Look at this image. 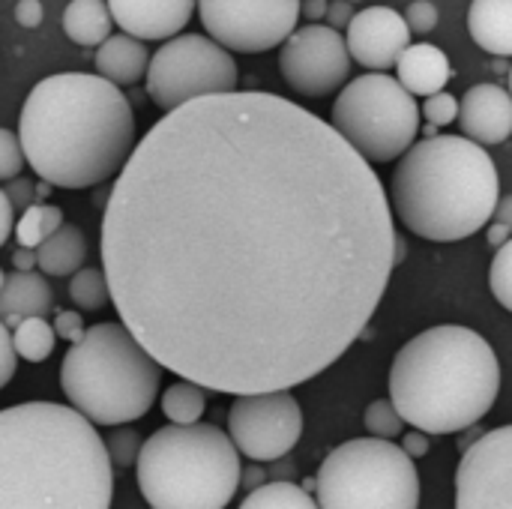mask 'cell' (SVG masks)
<instances>
[{
    "label": "cell",
    "mask_w": 512,
    "mask_h": 509,
    "mask_svg": "<svg viewBox=\"0 0 512 509\" xmlns=\"http://www.w3.org/2000/svg\"><path fill=\"white\" fill-rule=\"evenodd\" d=\"M150 509H225L243 483L240 450L210 423L156 429L135 465Z\"/></svg>",
    "instance_id": "cell-7"
},
{
    "label": "cell",
    "mask_w": 512,
    "mask_h": 509,
    "mask_svg": "<svg viewBox=\"0 0 512 509\" xmlns=\"http://www.w3.org/2000/svg\"><path fill=\"white\" fill-rule=\"evenodd\" d=\"M15 225H18L15 207H12V201L0 192V246H3L9 237H15Z\"/></svg>",
    "instance_id": "cell-40"
},
{
    "label": "cell",
    "mask_w": 512,
    "mask_h": 509,
    "mask_svg": "<svg viewBox=\"0 0 512 509\" xmlns=\"http://www.w3.org/2000/svg\"><path fill=\"white\" fill-rule=\"evenodd\" d=\"M501 393L495 348L471 327L438 324L408 339L390 366V399L408 426L459 435L477 426Z\"/></svg>",
    "instance_id": "cell-4"
},
{
    "label": "cell",
    "mask_w": 512,
    "mask_h": 509,
    "mask_svg": "<svg viewBox=\"0 0 512 509\" xmlns=\"http://www.w3.org/2000/svg\"><path fill=\"white\" fill-rule=\"evenodd\" d=\"M405 18H408L411 33L426 36V33H432V30L438 27V6H435L432 0H414V3L408 6Z\"/></svg>",
    "instance_id": "cell-34"
},
{
    "label": "cell",
    "mask_w": 512,
    "mask_h": 509,
    "mask_svg": "<svg viewBox=\"0 0 512 509\" xmlns=\"http://www.w3.org/2000/svg\"><path fill=\"white\" fill-rule=\"evenodd\" d=\"M348 39L330 24L297 27L294 36L279 48V72L285 84L300 96H330L351 78Z\"/></svg>",
    "instance_id": "cell-13"
},
{
    "label": "cell",
    "mask_w": 512,
    "mask_h": 509,
    "mask_svg": "<svg viewBox=\"0 0 512 509\" xmlns=\"http://www.w3.org/2000/svg\"><path fill=\"white\" fill-rule=\"evenodd\" d=\"M512 240V231L507 225H501V222H495V225H489V246L498 252V249H504L507 243Z\"/></svg>",
    "instance_id": "cell-44"
},
{
    "label": "cell",
    "mask_w": 512,
    "mask_h": 509,
    "mask_svg": "<svg viewBox=\"0 0 512 509\" xmlns=\"http://www.w3.org/2000/svg\"><path fill=\"white\" fill-rule=\"evenodd\" d=\"M114 459L72 405L24 402L0 414V509H111Z\"/></svg>",
    "instance_id": "cell-3"
},
{
    "label": "cell",
    "mask_w": 512,
    "mask_h": 509,
    "mask_svg": "<svg viewBox=\"0 0 512 509\" xmlns=\"http://www.w3.org/2000/svg\"><path fill=\"white\" fill-rule=\"evenodd\" d=\"M162 366L126 324H96L60 363V387L69 405L93 426L141 420L159 393Z\"/></svg>",
    "instance_id": "cell-6"
},
{
    "label": "cell",
    "mask_w": 512,
    "mask_h": 509,
    "mask_svg": "<svg viewBox=\"0 0 512 509\" xmlns=\"http://www.w3.org/2000/svg\"><path fill=\"white\" fill-rule=\"evenodd\" d=\"M345 39H348L351 57L360 66L372 72H387L411 48V27H408V18L390 6H369L354 15Z\"/></svg>",
    "instance_id": "cell-15"
},
{
    "label": "cell",
    "mask_w": 512,
    "mask_h": 509,
    "mask_svg": "<svg viewBox=\"0 0 512 509\" xmlns=\"http://www.w3.org/2000/svg\"><path fill=\"white\" fill-rule=\"evenodd\" d=\"M18 138L36 177L63 189L105 183L138 147L129 99L90 72H57L33 84L18 114Z\"/></svg>",
    "instance_id": "cell-2"
},
{
    "label": "cell",
    "mask_w": 512,
    "mask_h": 509,
    "mask_svg": "<svg viewBox=\"0 0 512 509\" xmlns=\"http://www.w3.org/2000/svg\"><path fill=\"white\" fill-rule=\"evenodd\" d=\"M405 255H408V249H405V240L399 237V243H396V264H402V261H405Z\"/></svg>",
    "instance_id": "cell-48"
},
{
    "label": "cell",
    "mask_w": 512,
    "mask_h": 509,
    "mask_svg": "<svg viewBox=\"0 0 512 509\" xmlns=\"http://www.w3.org/2000/svg\"><path fill=\"white\" fill-rule=\"evenodd\" d=\"M33 267H39V258H36V249H15L12 252V270H21V273H30Z\"/></svg>",
    "instance_id": "cell-42"
},
{
    "label": "cell",
    "mask_w": 512,
    "mask_h": 509,
    "mask_svg": "<svg viewBox=\"0 0 512 509\" xmlns=\"http://www.w3.org/2000/svg\"><path fill=\"white\" fill-rule=\"evenodd\" d=\"M3 195L12 201V207L15 210H27V207H33L36 204V186L27 180V177H15V180H9L6 186H3Z\"/></svg>",
    "instance_id": "cell-37"
},
{
    "label": "cell",
    "mask_w": 512,
    "mask_h": 509,
    "mask_svg": "<svg viewBox=\"0 0 512 509\" xmlns=\"http://www.w3.org/2000/svg\"><path fill=\"white\" fill-rule=\"evenodd\" d=\"M330 12V0H303V15L309 18V24H318L321 18H327Z\"/></svg>",
    "instance_id": "cell-43"
},
{
    "label": "cell",
    "mask_w": 512,
    "mask_h": 509,
    "mask_svg": "<svg viewBox=\"0 0 512 509\" xmlns=\"http://www.w3.org/2000/svg\"><path fill=\"white\" fill-rule=\"evenodd\" d=\"M462 135L477 144H501L512 135V93L498 84H474L462 99Z\"/></svg>",
    "instance_id": "cell-17"
},
{
    "label": "cell",
    "mask_w": 512,
    "mask_h": 509,
    "mask_svg": "<svg viewBox=\"0 0 512 509\" xmlns=\"http://www.w3.org/2000/svg\"><path fill=\"white\" fill-rule=\"evenodd\" d=\"M54 309V291L45 276L9 270L3 273L0 291V315L9 330H15L24 318H45Z\"/></svg>",
    "instance_id": "cell-18"
},
{
    "label": "cell",
    "mask_w": 512,
    "mask_h": 509,
    "mask_svg": "<svg viewBox=\"0 0 512 509\" xmlns=\"http://www.w3.org/2000/svg\"><path fill=\"white\" fill-rule=\"evenodd\" d=\"M510 93H512V66H510Z\"/></svg>",
    "instance_id": "cell-49"
},
{
    "label": "cell",
    "mask_w": 512,
    "mask_h": 509,
    "mask_svg": "<svg viewBox=\"0 0 512 509\" xmlns=\"http://www.w3.org/2000/svg\"><path fill=\"white\" fill-rule=\"evenodd\" d=\"M315 501L321 509H420V474L393 441L354 438L321 462Z\"/></svg>",
    "instance_id": "cell-8"
},
{
    "label": "cell",
    "mask_w": 512,
    "mask_h": 509,
    "mask_svg": "<svg viewBox=\"0 0 512 509\" xmlns=\"http://www.w3.org/2000/svg\"><path fill=\"white\" fill-rule=\"evenodd\" d=\"M240 509H321L318 501H312L306 486H297L291 480H276L267 483L255 492L246 495Z\"/></svg>",
    "instance_id": "cell-26"
},
{
    "label": "cell",
    "mask_w": 512,
    "mask_h": 509,
    "mask_svg": "<svg viewBox=\"0 0 512 509\" xmlns=\"http://www.w3.org/2000/svg\"><path fill=\"white\" fill-rule=\"evenodd\" d=\"M396 243L372 162L264 90L156 120L102 213L120 324L162 369L228 396L327 372L381 306Z\"/></svg>",
    "instance_id": "cell-1"
},
{
    "label": "cell",
    "mask_w": 512,
    "mask_h": 509,
    "mask_svg": "<svg viewBox=\"0 0 512 509\" xmlns=\"http://www.w3.org/2000/svg\"><path fill=\"white\" fill-rule=\"evenodd\" d=\"M36 258L45 276H75L87 261V237L78 225H63L36 249Z\"/></svg>",
    "instance_id": "cell-23"
},
{
    "label": "cell",
    "mask_w": 512,
    "mask_h": 509,
    "mask_svg": "<svg viewBox=\"0 0 512 509\" xmlns=\"http://www.w3.org/2000/svg\"><path fill=\"white\" fill-rule=\"evenodd\" d=\"M12 339H15V348H18L21 360L42 363V360L51 357L54 342H57V333H54V324H48L45 318H24L12 330Z\"/></svg>",
    "instance_id": "cell-27"
},
{
    "label": "cell",
    "mask_w": 512,
    "mask_h": 509,
    "mask_svg": "<svg viewBox=\"0 0 512 509\" xmlns=\"http://www.w3.org/2000/svg\"><path fill=\"white\" fill-rule=\"evenodd\" d=\"M459 111H462V102H456L453 93H435L423 102V117L429 120V126H450L459 120Z\"/></svg>",
    "instance_id": "cell-33"
},
{
    "label": "cell",
    "mask_w": 512,
    "mask_h": 509,
    "mask_svg": "<svg viewBox=\"0 0 512 509\" xmlns=\"http://www.w3.org/2000/svg\"><path fill=\"white\" fill-rule=\"evenodd\" d=\"M351 3H357V0H351Z\"/></svg>",
    "instance_id": "cell-50"
},
{
    "label": "cell",
    "mask_w": 512,
    "mask_h": 509,
    "mask_svg": "<svg viewBox=\"0 0 512 509\" xmlns=\"http://www.w3.org/2000/svg\"><path fill=\"white\" fill-rule=\"evenodd\" d=\"M402 450H405L411 459H423V456L429 453V435H426V432H420V429L408 432V435H405V441H402Z\"/></svg>",
    "instance_id": "cell-41"
},
{
    "label": "cell",
    "mask_w": 512,
    "mask_h": 509,
    "mask_svg": "<svg viewBox=\"0 0 512 509\" xmlns=\"http://www.w3.org/2000/svg\"><path fill=\"white\" fill-rule=\"evenodd\" d=\"M336 132L372 165L402 159L420 132V105L399 78L366 72L351 78L333 102Z\"/></svg>",
    "instance_id": "cell-9"
},
{
    "label": "cell",
    "mask_w": 512,
    "mask_h": 509,
    "mask_svg": "<svg viewBox=\"0 0 512 509\" xmlns=\"http://www.w3.org/2000/svg\"><path fill=\"white\" fill-rule=\"evenodd\" d=\"M207 408V396L204 387L192 384V381H177L162 393V414L171 426H195L201 423Z\"/></svg>",
    "instance_id": "cell-24"
},
{
    "label": "cell",
    "mask_w": 512,
    "mask_h": 509,
    "mask_svg": "<svg viewBox=\"0 0 512 509\" xmlns=\"http://www.w3.org/2000/svg\"><path fill=\"white\" fill-rule=\"evenodd\" d=\"M243 486L249 489V492H255V489H261V486H267V471L264 468H258V462L243 474Z\"/></svg>",
    "instance_id": "cell-45"
},
{
    "label": "cell",
    "mask_w": 512,
    "mask_h": 509,
    "mask_svg": "<svg viewBox=\"0 0 512 509\" xmlns=\"http://www.w3.org/2000/svg\"><path fill=\"white\" fill-rule=\"evenodd\" d=\"M69 300L87 312L105 309L111 303V285H108L105 270H93V267L78 270L69 282Z\"/></svg>",
    "instance_id": "cell-28"
},
{
    "label": "cell",
    "mask_w": 512,
    "mask_h": 509,
    "mask_svg": "<svg viewBox=\"0 0 512 509\" xmlns=\"http://www.w3.org/2000/svg\"><path fill=\"white\" fill-rule=\"evenodd\" d=\"M495 222L507 225L512 231V195H504L501 204H498V213H495Z\"/></svg>",
    "instance_id": "cell-46"
},
{
    "label": "cell",
    "mask_w": 512,
    "mask_h": 509,
    "mask_svg": "<svg viewBox=\"0 0 512 509\" xmlns=\"http://www.w3.org/2000/svg\"><path fill=\"white\" fill-rule=\"evenodd\" d=\"M108 0H69L63 9V33L75 45H105L114 33Z\"/></svg>",
    "instance_id": "cell-22"
},
{
    "label": "cell",
    "mask_w": 512,
    "mask_h": 509,
    "mask_svg": "<svg viewBox=\"0 0 512 509\" xmlns=\"http://www.w3.org/2000/svg\"><path fill=\"white\" fill-rule=\"evenodd\" d=\"M396 78L402 81L408 93L429 99L435 93H444L447 81L453 78V66H450V57L438 45L417 42L399 57Z\"/></svg>",
    "instance_id": "cell-19"
},
{
    "label": "cell",
    "mask_w": 512,
    "mask_h": 509,
    "mask_svg": "<svg viewBox=\"0 0 512 509\" xmlns=\"http://www.w3.org/2000/svg\"><path fill=\"white\" fill-rule=\"evenodd\" d=\"M108 6L123 33L141 42H168L189 24L198 0H108Z\"/></svg>",
    "instance_id": "cell-16"
},
{
    "label": "cell",
    "mask_w": 512,
    "mask_h": 509,
    "mask_svg": "<svg viewBox=\"0 0 512 509\" xmlns=\"http://www.w3.org/2000/svg\"><path fill=\"white\" fill-rule=\"evenodd\" d=\"M489 285H492V294L495 300L512 312V240L495 252V261L489 267Z\"/></svg>",
    "instance_id": "cell-30"
},
{
    "label": "cell",
    "mask_w": 512,
    "mask_h": 509,
    "mask_svg": "<svg viewBox=\"0 0 512 509\" xmlns=\"http://www.w3.org/2000/svg\"><path fill=\"white\" fill-rule=\"evenodd\" d=\"M27 156L21 150V138L12 129H0V180H15L24 168Z\"/></svg>",
    "instance_id": "cell-31"
},
{
    "label": "cell",
    "mask_w": 512,
    "mask_h": 509,
    "mask_svg": "<svg viewBox=\"0 0 512 509\" xmlns=\"http://www.w3.org/2000/svg\"><path fill=\"white\" fill-rule=\"evenodd\" d=\"M237 63L234 54L210 36L180 33L168 39L150 60L147 69V96L156 108L177 111L195 99L222 96L237 90Z\"/></svg>",
    "instance_id": "cell-10"
},
{
    "label": "cell",
    "mask_w": 512,
    "mask_h": 509,
    "mask_svg": "<svg viewBox=\"0 0 512 509\" xmlns=\"http://www.w3.org/2000/svg\"><path fill=\"white\" fill-rule=\"evenodd\" d=\"M48 195H51V183H48V180L36 183V204H39L42 198H48Z\"/></svg>",
    "instance_id": "cell-47"
},
{
    "label": "cell",
    "mask_w": 512,
    "mask_h": 509,
    "mask_svg": "<svg viewBox=\"0 0 512 509\" xmlns=\"http://www.w3.org/2000/svg\"><path fill=\"white\" fill-rule=\"evenodd\" d=\"M228 435L249 462H279L303 435L300 402L291 390L237 396L228 411Z\"/></svg>",
    "instance_id": "cell-12"
},
{
    "label": "cell",
    "mask_w": 512,
    "mask_h": 509,
    "mask_svg": "<svg viewBox=\"0 0 512 509\" xmlns=\"http://www.w3.org/2000/svg\"><path fill=\"white\" fill-rule=\"evenodd\" d=\"M354 3L351 0H330V12H327V21H330V27H336V30H348L351 27V21H354Z\"/></svg>",
    "instance_id": "cell-39"
},
{
    "label": "cell",
    "mask_w": 512,
    "mask_h": 509,
    "mask_svg": "<svg viewBox=\"0 0 512 509\" xmlns=\"http://www.w3.org/2000/svg\"><path fill=\"white\" fill-rule=\"evenodd\" d=\"M363 423H366V429H369L372 438H384V441H393L405 429V417L399 414V408L393 405V399H375L366 408Z\"/></svg>",
    "instance_id": "cell-29"
},
{
    "label": "cell",
    "mask_w": 512,
    "mask_h": 509,
    "mask_svg": "<svg viewBox=\"0 0 512 509\" xmlns=\"http://www.w3.org/2000/svg\"><path fill=\"white\" fill-rule=\"evenodd\" d=\"M150 54L147 45L129 33H114L105 45L96 48V75L108 78L117 87H129L138 84L141 78H147L150 69Z\"/></svg>",
    "instance_id": "cell-20"
},
{
    "label": "cell",
    "mask_w": 512,
    "mask_h": 509,
    "mask_svg": "<svg viewBox=\"0 0 512 509\" xmlns=\"http://www.w3.org/2000/svg\"><path fill=\"white\" fill-rule=\"evenodd\" d=\"M210 39L240 54L282 48L303 15V0H198Z\"/></svg>",
    "instance_id": "cell-11"
},
{
    "label": "cell",
    "mask_w": 512,
    "mask_h": 509,
    "mask_svg": "<svg viewBox=\"0 0 512 509\" xmlns=\"http://www.w3.org/2000/svg\"><path fill=\"white\" fill-rule=\"evenodd\" d=\"M393 213L423 240L456 243L489 225L501 204L498 168L465 135L417 141L390 177Z\"/></svg>",
    "instance_id": "cell-5"
},
{
    "label": "cell",
    "mask_w": 512,
    "mask_h": 509,
    "mask_svg": "<svg viewBox=\"0 0 512 509\" xmlns=\"http://www.w3.org/2000/svg\"><path fill=\"white\" fill-rule=\"evenodd\" d=\"M0 360H3V369H0V387H6L15 375V366L21 360L18 348H15V339H12V330L3 324L0 327Z\"/></svg>",
    "instance_id": "cell-36"
},
{
    "label": "cell",
    "mask_w": 512,
    "mask_h": 509,
    "mask_svg": "<svg viewBox=\"0 0 512 509\" xmlns=\"http://www.w3.org/2000/svg\"><path fill=\"white\" fill-rule=\"evenodd\" d=\"M105 444H108V453H111L114 465H120V468L138 465V456H141V447H144L141 438H138V432H132V429H114V435Z\"/></svg>",
    "instance_id": "cell-32"
},
{
    "label": "cell",
    "mask_w": 512,
    "mask_h": 509,
    "mask_svg": "<svg viewBox=\"0 0 512 509\" xmlns=\"http://www.w3.org/2000/svg\"><path fill=\"white\" fill-rule=\"evenodd\" d=\"M42 18H45V9H42L39 0H18L15 3V21L21 27H39Z\"/></svg>",
    "instance_id": "cell-38"
},
{
    "label": "cell",
    "mask_w": 512,
    "mask_h": 509,
    "mask_svg": "<svg viewBox=\"0 0 512 509\" xmlns=\"http://www.w3.org/2000/svg\"><path fill=\"white\" fill-rule=\"evenodd\" d=\"M54 333H57V339H66L69 345H78V342L87 336L81 315H78V312H72V309H66V312H54Z\"/></svg>",
    "instance_id": "cell-35"
},
{
    "label": "cell",
    "mask_w": 512,
    "mask_h": 509,
    "mask_svg": "<svg viewBox=\"0 0 512 509\" xmlns=\"http://www.w3.org/2000/svg\"><path fill=\"white\" fill-rule=\"evenodd\" d=\"M456 509H512V423L480 435L462 453Z\"/></svg>",
    "instance_id": "cell-14"
},
{
    "label": "cell",
    "mask_w": 512,
    "mask_h": 509,
    "mask_svg": "<svg viewBox=\"0 0 512 509\" xmlns=\"http://www.w3.org/2000/svg\"><path fill=\"white\" fill-rule=\"evenodd\" d=\"M468 30L483 51L512 57V0H474L468 9Z\"/></svg>",
    "instance_id": "cell-21"
},
{
    "label": "cell",
    "mask_w": 512,
    "mask_h": 509,
    "mask_svg": "<svg viewBox=\"0 0 512 509\" xmlns=\"http://www.w3.org/2000/svg\"><path fill=\"white\" fill-rule=\"evenodd\" d=\"M63 210L54 204H33L18 216L15 225V240L21 249H39L51 234H57L63 228Z\"/></svg>",
    "instance_id": "cell-25"
}]
</instances>
